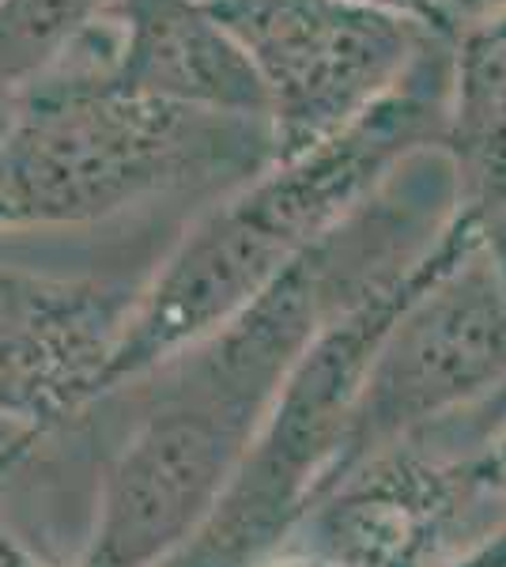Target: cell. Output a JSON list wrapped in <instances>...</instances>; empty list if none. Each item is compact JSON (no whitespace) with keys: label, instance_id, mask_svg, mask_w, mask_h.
Here are the masks:
<instances>
[{"label":"cell","instance_id":"obj_1","mask_svg":"<svg viewBox=\"0 0 506 567\" xmlns=\"http://www.w3.org/2000/svg\"><path fill=\"white\" fill-rule=\"evenodd\" d=\"M454 171L420 148L231 322L144 374L141 416L110 458L76 567H159L231 484L299 355L409 277L454 219Z\"/></svg>","mask_w":506,"mask_h":567},{"label":"cell","instance_id":"obj_2","mask_svg":"<svg viewBox=\"0 0 506 567\" xmlns=\"http://www.w3.org/2000/svg\"><path fill=\"white\" fill-rule=\"evenodd\" d=\"M450 42H435L382 103L299 155L211 197L141 280L95 401L128 390L250 307L291 261L420 148H438Z\"/></svg>","mask_w":506,"mask_h":567},{"label":"cell","instance_id":"obj_3","mask_svg":"<svg viewBox=\"0 0 506 567\" xmlns=\"http://www.w3.org/2000/svg\"><path fill=\"white\" fill-rule=\"evenodd\" d=\"M272 159L265 117L39 80L0 122V231L103 224L163 197H219Z\"/></svg>","mask_w":506,"mask_h":567},{"label":"cell","instance_id":"obj_4","mask_svg":"<svg viewBox=\"0 0 506 567\" xmlns=\"http://www.w3.org/2000/svg\"><path fill=\"white\" fill-rule=\"evenodd\" d=\"M503 424L506 272L454 208L423 280L366 360L329 488L393 446L435 443L481 454Z\"/></svg>","mask_w":506,"mask_h":567},{"label":"cell","instance_id":"obj_5","mask_svg":"<svg viewBox=\"0 0 506 567\" xmlns=\"http://www.w3.org/2000/svg\"><path fill=\"white\" fill-rule=\"evenodd\" d=\"M431 250L409 277L321 329L291 368L224 496L197 534L159 567H265L291 542L333 481L366 360L423 280Z\"/></svg>","mask_w":506,"mask_h":567},{"label":"cell","instance_id":"obj_6","mask_svg":"<svg viewBox=\"0 0 506 567\" xmlns=\"http://www.w3.org/2000/svg\"><path fill=\"white\" fill-rule=\"evenodd\" d=\"M261 80L276 159L382 103L450 34L371 0H205Z\"/></svg>","mask_w":506,"mask_h":567},{"label":"cell","instance_id":"obj_7","mask_svg":"<svg viewBox=\"0 0 506 567\" xmlns=\"http://www.w3.org/2000/svg\"><path fill=\"white\" fill-rule=\"evenodd\" d=\"M481 454L435 443L374 454L326 488L283 548L318 567H450L506 523Z\"/></svg>","mask_w":506,"mask_h":567},{"label":"cell","instance_id":"obj_8","mask_svg":"<svg viewBox=\"0 0 506 567\" xmlns=\"http://www.w3.org/2000/svg\"><path fill=\"white\" fill-rule=\"evenodd\" d=\"M141 284L106 277H53L0 261V416L20 439L0 446V477L84 409Z\"/></svg>","mask_w":506,"mask_h":567},{"label":"cell","instance_id":"obj_9","mask_svg":"<svg viewBox=\"0 0 506 567\" xmlns=\"http://www.w3.org/2000/svg\"><path fill=\"white\" fill-rule=\"evenodd\" d=\"M42 80L114 84L163 103L269 122L261 80L205 0H106Z\"/></svg>","mask_w":506,"mask_h":567},{"label":"cell","instance_id":"obj_10","mask_svg":"<svg viewBox=\"0 0 506 567\" xmlns=\"http://www.w3.org/2000/svg\"><path fill=\"white\" fill-rule=\"evenodd\" d=\"M438 152L454 171L457 213L506 272V12L450 42Z\"/></svg>","mask_w":506,"mask_h":567},{"label":"cell","instance_id":"obj_11","mask_svg":"<svg viewBox=\"0 0 506 567\" xmlns=\"http://www.w3.org/2000/svg\"><path fill=\"white\" fill-rule=\"evenodd\" d=\"M106 0H0V99L42 80Z\"/></svg>","mask_w":506,"mask_h":567},{"label":"cell","instance_id":"obj_12","mask_svg":"<svg viewBox=\"0 0 506 567\" xmlns=\"http://www.w3.org/2000/svg\"><path fill=\"white\" fill-rule=\"evenodd\" d=\"M427 4H431V12H435L438 27H443V34H450V39L506 12V0H427Z\"/></svg>","mask_w":506,"mask_h":567},{"label":"cell","instance_id":"obj_13","mask_svg":"<svg viewBox=\"0 0 506 567\" xmlns=\"http://www.w3.org/2000/svg\"><path fill=\"white\" fill-rule=\"evenodd\" d=\"M371 4H382V8H390V12L412 16V20H420V23L435 27V31H443V27H438V20H435V12H431L427 0H371Z\"/></svg>","mask_w":506,"mask_h":567},{"label":"cell","instance_id":"obj_14","mask_svg":"<svg viewBox=\"0 0 506 567\" xmlns=\"http://www.w3.org/2000/svg\"><path fill=\"white\" fill-rule=\"evenodd\" d=\"M265 567H318V564H310L307 556H299V553H291V548H283V553H276Z\"/></svg>","mask_w":506,"mask_h":567},{"label":"cell","instance_id":"obj_15","mask_svg":"<svg viewBox=\"0 0 506 567\" xmlns=\"http://www.w3.org/2000/svg\"><path fill=\"white\" fill-rule=\"evenodd\" d=\"M0 567H45V564L39 560V556L31 553V548H23V553H16L12 560H8V564H0Z\"/></svg>","mask_w":506,"mask_h":567}]
</instances>
